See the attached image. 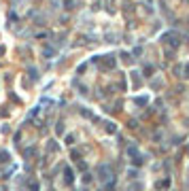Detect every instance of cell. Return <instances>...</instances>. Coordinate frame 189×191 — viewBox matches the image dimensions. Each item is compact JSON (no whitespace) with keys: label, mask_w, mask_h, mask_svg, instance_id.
<instances>
[{"label":"cell","mask_w":189,"mask_h":191,"mask_svg":"<svg viewBox=\"0 0 189 191\" xmlns=\"http://www.w3.org/2000/svg\"><path fill=\"white\" fill-rule=\"evenodd\" d=\"M100 174H102V176H100L102 181H108V178H111V168H108V166H106V168L102 166V168H100Z\"/></svg>","instance_id":"6da1fadb"},{"label":"cell","mask_w":189,"mask_h":191,"mask_svg":"<svg viewBox=\"0 0 189 191\" xmlns=\"http://www.w3.org/2000/svg\"><path fill=\"white\" fill-rule=\"evenodd\" d=\"M66 181L72 183V170H66Z\"/></svg>","instance_id":"7a4b0ae2"},{"label":"cell","mask_w":189,"mask_h":191,"mask_svg":"<svg viewBox=\"0 0 189 191\" xmlns=\"http://www.w3.org/2000/svg\"><path fill=\"white\" fill-rule=\"evenodd\" d=\"M185 72H187V74H185V77H189V66H187V68H185Z\"/></svg>","instance_id":"3957f363"}]
</instances>
